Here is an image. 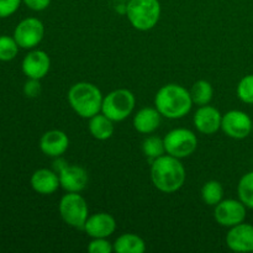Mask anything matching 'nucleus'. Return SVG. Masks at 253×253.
<instances>
[{"label":"nucleus","mask_w":253,"mask_h":253,"mask_svg":"<svg viewBox=\"0 0 253 253\" xmlns=\"http://www.w3.org/2000/svg\"><path fill=\"white\" fill-rule=\"evenodd\" d=\"M41 91V85H40L39 79H31L30 78L29 82H26L24 86V93L26 94V96L29 98H35L37 96Z\"/></svg>","instance_id":"nucleus-29"},{"label":"nucleus","mask_w":253,"mask_h":253,"mask_svg":"<svg viewBox=\"0 0 253 253\" xmlns=\"http://www.w3.org/2000/svg\"><path fill=\"white\" fill-rule=\"evenodd\" d=\"M156 109L167 119L184 118L193 106L190 91L178 84H167L157 91L155 98Z\"/></svg>","instance_id":"nucleus-2"},{"label":"nucleus","mask_w":253,"mask_h":253,"mask_svg":"<svg viewBox=\"0 0 253 253\" xmlns=\"http://www.w3.org/2000/svg\"><path fill=\"white\" fill-rule=\"evenodd\" d=\"M61 187L67 193H79L88 185V173L81 166H69L62 162L58 168Z\"/></svg>","instance_id":"nucleus-11"},{"label":"nucleus","mask_w":253,"mask_h":253,"mask_svg":"<svg viewBox=\"0 0 253 253\" xmlns=\"http://www.w3.org/2000/svg\"><path fill=\"white\" fill-rule=\"evenodd\" d=\"M167 155L177 158L189 157L198 147V138L193 131L188 128H174L163 138Z\"/></svg>","instance_id":"nucleus-7"},{"label":"nucleus","mask_w":253,"mask_h":253,"mask_svg":"<svg viewBox=\"0 0 253 253\" xmlns=\"http://www.w3.org/2000/svg\"><path fill=\"white\" fill-rule=\"evenodd\" d=\"M239 198L246 208L253 209V172H249L240 179L237 185Z\"/></svg>","instance_id":"nucleus-23"},{"label":"nucleus","mask_w":253,"mask_h":253,"mask_svg":"<svg viewBox=\"0 0 253 253\" xmlns=\"http://www.w3.org/2000/svg\"><path fill=\"white\" fill-rule=\"evenodd\" d=\"M130 24L140 31H148L157 25L161 16L158 0H130L126 6Z\"/></svg>","instance_id":"nucleus-4"},{"label":"nucleus","mask_w":253,"mask_h":253,"mask_svg":"<svg viewBox=\"0 0 253 253\" xmlns=\"http://www.w3.org/2000/svg\"><path fill=\"white\" fill-rule=\"evenodd\" d=\"M103 94L100 89L88 82H79L68 90V101L74 111L84 119H90L101 111Z\"/></svg>","instance_id":"nucleus-3"},{"label":"nucleus","mask_w":253,"mask_h":253,"mask_svg":"<svg viewBox=\"0 0 253 253\" xmlns=\"http://www.w3.org/2000/svg\"><path fill=\"white\" fill-rule=\"evenodd\" d=\"M224 197V188L221 183L216 180H209L202 188L203 202L210 207H216Z\"/></svg>","instance_id":"nucleus-22"},{"label":"nucleus","mask_w":253,"mask_h":253,"mask_svg":"<svg viewBox=\"0 0 253 253\" xmlns=\"http://www.w3.org/2000/svg\"><path fill=\"white\" fill-rule=\"evenodd\" d=\"M226 244L235 252H253V226L241 224L232 226L226 235Z\"/></svg>","instance_id":"nucleus-15"},{"label":"nucleus","mask_w":253,"mask_h":253,"mask_svg":"<svg viewBox=\"0 0 253 253\" xmlns=\"http://www.w3.org/2000/svg\"><path fill=\"white\" fill-rule=\"evenodd\" d=\"M114 251L118 253H143L146 244L135 234H123L113 244Z\"/></svg>","instance_id":"nucleus-20"},{"label":"nucleus","mask_w":253,"mask_h":253,"mask_svg":"<svg viewBox=\"0 0 253 253\" xmlns=\"http://www.w3.org/2000/svg\"><path fill=\"white\" fill-rule=\"evenodd\" d=\"M31 10L35 11H42V10L47 9L51 4V0H22Z\"/></svg>","instance_id":"nucleus-30"},{"label":"nucleus","mask_w":253,"mask_h":253,"mask_svg":"<svg viewBox=\"0 0 253 253\" xmlns=\"http://www.w3.org/2000/svg\"><path fill=\"white\" fill-rule=\"evenodd\" d=\"M17 52H19V44L14 37L0 36V61H11L16 57Z\"/></svg>","instance_id":"nucleus-25"},{"label":"nucleus","mask_w":253,"mask_h":253,"mask_svg":"<svg viewBox=\"0 0 253 253\" xmlns=\"http://www.w3.org/2000/svg\"><path fill=\"white\" fill-rule=\"evenodd\" d=\"M222 115L216 108L210 105L200 106L194 114V126L204 135H212L221 128Z\"/></svg>","instance_id":"nucleus-14"},{"label":"nucleus","mask_w":253,"mask_h":253,"mask_svg":"<svg viewBox=\"0 0 253 253\" xmlns=\"http://www.w3.org/2000/svg\"><path fill=\"white\" fill-rule=\"evenodd\" d=\"M22 0H0V17L11 16L19 9Z\"/></svg>","instance_id":"nucleus-28"},{"label":"nucleus","mask_w":253,"mask_h":253,"mask_svg":"<svg viewBox=\"0 0 253 253\" xmlns=\"http://www.w3.org/2000/svg\"><path fill=\"white\" fill-rule=\"evenodd\" d=\"M115 229V219L108 212H98V214L90 215L83 227L88 236L93 239H106L114 234Z\"/></svg>","instance_id":"nucleus-12"},{"label":"nucleus","mask_w":253,"mask_h":253,"mask_svg":"<svg viewBox=\"0 0 253 253\" xmlns=\"http://www.w3.org/2000/svg\"><path fill=\"white\" fill-rule=\"evenodd\" d=\"M153 185L162 193H174L185 182V168L179 158L163 155L156 158L151 167Z\"/></svg>","instance_id":"nucleus-1"},{"label":"nucleus","mask_w":253,"mask_h":253,"mask_svg":"<svg viewBox=\"0 0 253 253\" xmlns=\"http://www.w3.org/2000/svg\"><path fill=\"white\" fill-rule=\"evenodd\" d=\"M221 128L229 137L242 140L251 133L252 120L244 111L231 110L222 115Z\"/></svg>","instance_id":"nucleus-10"},{"label":"nucleus","mask_w":253,"mask_h":253,"mask_svg":"<svg viewBox=\"0 0 253 253\" xmlns=\"http://www.w3.org/2000/svg\"><path fill=\"white\" fill-rule=\"evenodd\" d=\"M59 214L67 225L83 229L89 216L88 204L79 193H67L59 202Z\"/></svg>","instance_id":"nucleus-6"},{"label":"nucleus","mask_w":253,"mask_h":253,"mask_svg":"<svg viewBox=\"0 0 253 253\" xmlns=\"http://www.w3.org/2000/svg\"><path fill=\"white\" fill-rule=\"evenodd\" d=\"M142 151L146 157L156 160L166 153L165 141L157 136H150L142 142Z\"/></svg>","instance_id":"nucleus-24"},{"label":"nucleus","mask_w":253,"mask_h":253,"mask_svg":"<svg viewBox=\"0 0 253 253\" xmlns=\"http://www.w3.org/2000/svg\"><path fill=\"white\" fill-rule=\"evenodd\" d=\"M237 96L246 104H253V74L244 77L237 85Z\"/></svg>","instance_id":"nucleus-26"},{"label":"nucleus","mask_w":253,"mask_h":253,"mask_svg":"<svg viewBox=\"0 0 253 253\" xmlns=\"http://www.w3.org/2000/svg\"><path fill=\"white\" fill-rule=\"evenodd\" d=\"M61 185L59 183V177L56 172L51 169H42L36 170L31 177V187L35 192L42 195H51L58 189Z\"/></svg>","instance_id":"nucleus-17"},{"label":"nucleus","mask_w":253,"mask_h":253,"mask_svg":"<svg viewBox=\"0 0 253 253\" xmlns=\"http://www.w3.org/2000/svg\"><path fill=\"white\" fill-rule=\"evenodd\" d=\"M136 99L128 89H116L103 99L101 113L113 121H123L135 109Z\"/></svg>","instance_id":"nucleus-5"},{"label":"nucleus","mask_w":253,"mask_h":253,"mask_svg":"<svg viewBox=\"0 0 253 253\" xmlns=\"http://www.w3.org/2000/svg\"><path fill=\"white\" fill-rule=\"evenodd\" d=\"M68 136L61 130L47 131L40 140V148L48 157H59L68 150Z\"/></svg>","instance_id":"nucleus-16"},{"label":"nucleus","mask_w":253,"mask_h":253,"mask_svg":"<svg viewBox=\"0 0 253 253\" xmlns=\"http://www.w3.org/2000/svg\"><path fill=\"white\" fill-rule=\"evenodd\" d=\"M212 95H214V89L211 84L207 81L195 82L190 89L193 104H197L199 106L208 105L211 101Z\"/></svg>","instance_id":"nucleus-21"},{"label":"nucleus","mask_w":253,"mask_h":253,"mask_svg":"<svg viewBox=\"0 0 253 253\" xmlns=\"http://www.w3.org/2000/svg\"><path fill=\"white\" fill-rule=\"evenodd\" d=\"M215 220L225 227H232L241 224L246 219V205L241 200H221L215 207Z\"/></svg>","instance_id":"nucleus-9"},{"label":"nucleus","mask_w":253,"mask_h":253,"mask_svg":"<svg viewBox=\"0 0 253 253\" xmlns=\"http://www.w3.org/2000/svg\"><path fill=\"white\" fill-rule=\"evenodd\" d=\"M51 68V59L44 51L35 49L29 52L22 61V72L31 79H42Z\"/></svg>","instance_id":"nucleus-13"},{"label":"nucleus","mask_w":253,"mask_h":253,"mask_svg":"<svg viewBox=\"0 0 253 253\" xmlns=\"http://www.w3.org/2000/svg\"><path fill=\"white\" fill-rule=\"evenodd\" d=\"M88 251L90 253H111L114 246L106 239H93L88 245Z\"/></svg>","instance_id":"nucleus-27"},{"label":"nucleus","mask_w":253,"mask_h":253,"mask_svg":"<svg viewBox=\"0 0 253 253\" xmlns=\"http://www.w3.org/2000/svg\"><path fill=\"white\" fill-rule=\"evenodd\" d=\"M44 26L41 20L36 17H27L19 22L14 31V39L21 48H34L42 41Z\"/></svg>","instance_id":"nucleus-8"},{"label":"nucleus","mask_w":253,"mask_h":253,"mask_svg":"<svg viewBox=\"0 0 253 253\" xmlns=\"http://www.w3.org/2000/svg\"><path fill=\"white\" fill-rule=\"evenodd\" d=\"M161 114L156 108H143L133 118V127L141 133H152L160 127Z\"/></svg>","instance_id":"nucleus-18"},{"label":"nucleus","mask_w":253,"mask_h":253,"mask_svg":"<svg viewBox=\"0 0 253 253\" xmlns=\"http://www.w3.org/2000/svg\"><path fill=\"white\" fill-rule=\"evenodd\" d=\"M114 121L108 116L101 114H96L89 120V132L94 138L100 141H105L110 138L114 133Z\"/></svg>","instance_id":"nucleus-19"}]
</instances>
